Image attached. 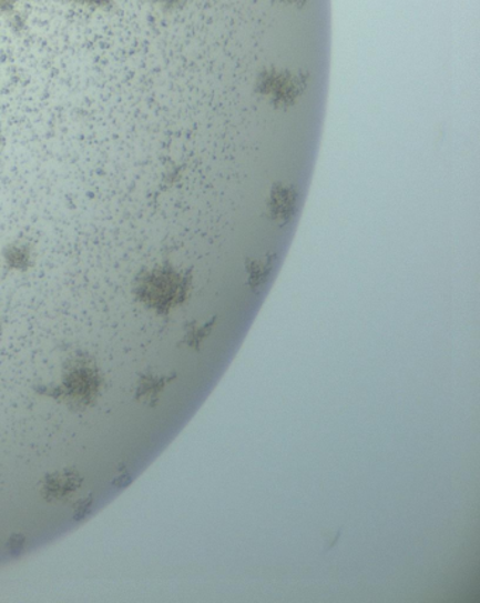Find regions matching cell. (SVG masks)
Instances as JSON below:
<instances>
[{"label":"cell","mask_w":480,"mask_h":603,"mask_svg":"<svg viewBox=\"0 0 480 603\" xmlns=\"http://www.w3.org/2000/svg\"><path fill=\"white\" fill-rule=\"evenodd\" d=\"M82 484V479L76 473H55L45 480L44 495L47 500H64L68 494L75 492Z\"/></svg>","instance_id":"obj_1"},{"label":"cell","mask_w":480,"mask_h":603,"mask_svg":"<svg viewBox=\"0 0 480 603\" xmlns=\"http://www.w3.org/2000/svg\"><path fill=\"white\" fill-rule=\"evenodd\" d=\"M71 2L89 9H106L111 7L113 0H71Z\"/></svg>","instance_id":"obj_2"},{"label":"cell","mask_w":480,"mask_h":603,"mask_svg":"<svg viewBox=\"0 0 480 603\" xmlns=\"http://www.w3.org/2000/svg\"><path fill=\"white\" fill-rule=\"evenodd\" d=\"M22 0H0V16H10L18 10Z\"/></svg>","instance_id":"obj_3"},{"label":"cell","mask_w":480,"mask_h":603,"mask_svg":"<svg viewBox=\"0 0 480 603\" xmlns=\"http://www.w3.org/2000/svg\"><path fill=\"white\" fill-rule=\"evenodd\" d=\"M154 2L165 10H174L180 8L185 0H154Z\"/></svg>","instance_id":"obj_4"},{"label":"cell","mask_w":480,"mask_h":603,"mask_svg":"<svg viewBox=\"0 0 480 603\" xmlns=\"http://www.w3.org/2000/svg\"><path fill=\"white\" fill-rule=\"evenodd\" d=\"M91 503H92L91 498H88V500L82 501L80 505L76 506L75 509L76 521H80V519L85 517L86 513H89V507H91Z\"/></svg>","instance_id":"obj_5"}]
</instances>
